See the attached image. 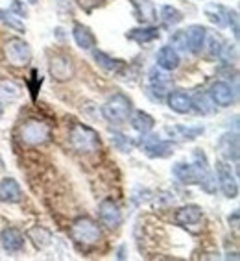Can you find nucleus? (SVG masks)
<instances>
[{"label": "nucleus", "mask_w": 240, "mask_h": 261, "mask_svg": "<svg viewBox=\"0 0 240 261\" xmlns=\"http://www.w3.org/2000/svg\"><path fill=\"white\" fill-rule=\"evenodd\" d=\"M0 243L6 252H19L24 248V236L17 228H4L0 231Z\"/></svg>", "instance_id": "dca6fc26"}, {"label": "nucleus", "mask_w": 240, "mask_h": 261, "mask_svg": "<svg viewBox=\"0 0 240 261\" xmlns=\"http://www.w3.org/2000/svg\"><path fill=\"white\" fill-rule=\"evenodd\" d=\"M70 145L80 154H93L100 148V136L87 124H74L70 128Z\"/></svg>", "instance_id": "7ed1b4c3"}, {"label": "nucleus", "mask_w": 240, "mask_h": 261, "mask_svg": "<svg viewBox=\"0 0 240 261\" xmlns=\"http://www.w3.org/2000/svg\"><path fill=\"white\" fill-rule=\"evenodd\" d=\"M131 111H133V104L124 93H115L102 106V115L111 124H124L130 119Z\"/></svg>", "instance_id": "f03ea898"}, {"label": "nucleus", "mask_w": 240, "mask_h": 261, "mask_svg": "<svg viewBox=\"0 0 240 261\" xmlns=\"http://www.w3.org/2000/svg\"><path fill=\"white\" fill-rule=\"evenodd\" d=\"M50 136H52L50 126L46 124V122L39 121V119H28V121H24L20 124L19 137L28 146L46 145L50 141Z\"/></svg>", "instance_id": "20e7f679"}, {"label": "nucleus", "mask_w": 240, "mask_h": 261, "mask_svg": "<svg viewBox=\"0 0 240 261\" xmlns=\"http://www.w3.org/2000/svg\"><path fill=\"white\" fill-rule=\"evenodd\" d=\"M128 39L135 41L139 45H148L152 41L159 39V28L155 26H140V28H133L128 32Z\"/></svg>", "instance_id": "b1692460"}, {"label": "nucleus", "mask_w": 240, "mask_h": 261, "mask_svg": "<svg viewBox=\"0 0 240 261\" xmlns=\"http://www.w3.org/2000/svg\"><path fill=\"white\" fill-rule=\"evenodd\" d=\"M179 63H181V58L174 46H161L159 52H157V67L159 69L170 72V70L177 69Z\"/></svg>", "instance_id": "a211bd4d"}, {"label": "nucleus", "mask_w": 240, "mask_h": 261, "mask_svg": "<svg viewBox=\"0 0 240 261\" xmlns=\"http://www.w3.org/2000/svg\"><path fill=\"white\" fill-rule=\"evenodd\" d=\"M201 217H203V210L196 204H189V206H183L175 211L174 221L179 226H192V224H198L201 221Z\"/></svg>", "instance_id": "4468645a"}, {"label": "nucleus", "mask_w": 240, "mask_h": 261, "mask_svg": "<svg viewBox=\"0 0 240 261\" xmlns=\"http://www.w3.org/2000/svg\"><path fill=\"white\" fill-rule=\"evenodd\" d=\"M218 150L225 161L238 165V134H224L218 141Z\"/></svg>", "instance_id": "f8f14e48"}, {"label": "nucleus", "mask_w": 240, "mask_h": 261, "mask_svg": "<svg viewBox=\"0 0 240 261\" xmlns=\"http://www.w3.org/2000/svg\"><path fill=\"white\" fill-rule=\"evenodd\" d=\"M72 37H74V43L80 46L81 50H93V48H96V37L91 32L89 26L76 22L74 28H72Z\"/></svg>", "instance_id": "f3484780"}, {"label": "nucleus", "mask_w": 240, "mask_h": 261, "mask_svg": "<svg viewBox=\"0 0 240 261\" xmlns=\"http://www.w3.org/2000/svg\"><path fill=\"white\" fill-rule=\"evenodd\" d=\"M130 122H131V126H133V130L139 132L140 136H146V134H150V132L154 130V126H155L154 117H152L150 113L142 111V110L131 111Z\"/></svg>", "instance_id": "aec40b11"}, {"label": "nucleus", "mask_w": 240, "mask_h": 261, "mask_svg": "<svg viewBox=\"0 0 240 261\" xmlns=\"http://www.w3.org/2000/svg\"><path fill=\"white\" fill-rule=\"evenodd\" d=\"M203 13H205L207 19L216 24L218 28H225L227 26V17H229V10L222 4H215V2H209L203 8Z\"/></svg>", "instance_id": "412c9836"}, {"label": "nucleus", "mask_w": 240, "mask_h": 261, "mask_svg": "<svg viewBox=\"0 0 240 261\" xmlns=\"http://www.w3.org/2000/svg\"><path fill=\"white\" fill-rule=\"evenodd\" d=\"M148 80H150V87H157V89H165L168 86V76H166V70L159 69L155 65L148 74Z\"/></svg>", "instance_id": "c756f323"}, {"label": "nucleus", "mask_w": 240, "mask_h": 261, "mask_svg": "<svg viewBox=\"0 0 240 261\" xmlns=\"http://www.w3.org/2000/svg\"><path fill=\"white\" fill-rule=\"evenodd\" d=\"M161 20H163V24L172 28V26H177L183 20V13H181L177 8L170 4H165L161 6Z\"/></svg>", "instance_id": "cd10ccee"}, {"label": "nucleus", "mask_w": 240, "mask_h": 261, "mask_svg": "<svg viewBox=\"0 0 240 261\" xmlns=\"http://www.w3.org/2000/svg\"><path fill=\"white\" fill-rule=\"evenodd\" d=\"M104 4V0H80V6L81 10L85 11H93L95 8H98V6Z\"/></svg>", "instance_id": "4c0bfd02"}, {"label": "nucleus", "mask_w": 240, "mask_h": 261, "mask_svg": "<svg viewBox=\"0 0 240 261\" xmlns=\"http://www.w3.org/2000/svg\"><path fill=\"white\" fill-rule=\"evenodd\" d=\"M229 224H233V228H238V210H235L233 217L229 215Z\"/></svg>", "instance_id": "58836bf2"}, {"label": "nucleus", "mask_w": 240, "mask_h": 261, "mask_svg": "<svg viewBox=\"0 0 240 261\" xmlns=\"http://www.w3.org/2000/svg\"><path fill=\"white\" fill-rule=\"evenodd\" d=\"M190 108L198 115H213L216 111V104L211 100L209 93H196L194 96H190Z\"/></svg>", "instance_id": "5701e85b"}, {"label": "nucleus", "mask_w": 240, "mask_h": 261, "mask_svg": "<svg viewBox=\"0 0 240 261\" xmlns=\"http://www.w3.org/2000/svg\"><path fill=\"white\" fill-rule=\"evenodd\" d=\"M203 46H207V52H209L211 58H218V56H220V52H222V46H224V39H222L220 35L207 34L205 45H203Z\"/></svg>", "instance_id": "7c9ffc66"}, {"label": "nucleus", "mask_w": 240, "mask_h": 261, "mask_svg": "<svg viewBox=\"0 0 240 261\" xmlns=\"http://www.w3.org/2000/svg\"><path fill=\"white\" fill-rule=\"evenodd\" d=\"M227 26L233 28V35H235V39H238V13L235 10L229 11V17H227Z\"/></svg>", "instance_id": "c9c22d12"}, {"label": "nucleus", "mask_w": 240, "mask_h": 261, "mask_svg": "<svg viewBox=\"0 0 240 261\" xmlns=\"http://www.w3.org/2000/svg\"><path fill=\"white\" fill-rule=\"evenodd\" d=\"M10 10H11V13H13V15L22 17V19L28 15V8H26V2H22V0H11Z\"/></svg>", "instance_id": "72a5a7b5"}, {"label": "nucleus", "mask_w": 240, "mask_h": 261, "mask_svg": "<svg viewBox=\"0 0 240 261\" xmlns=\"http://www.w3.org/2000/svg\"><path fill=\"white\" fill-rule=\"evenodd\" d=\"M172 174L181 181V184H187V186H192V184H198V174H196L192 163H187V161H177L174 167H172Z\"/></svg>", "instance_id": "393cba45"}, {"label": "nucleus", "mask_w": 240, "mask_h": 261, "mask_svg": "<svg viewBox=\"0 0 240 261\" xmlns=\"http://www.w3.org/2000/svg\"><path fill=\"white\" fill-rule=\"evenodd\" d=\"M93 60L96 61V65L102 67V69L107 70V72H118V70L124 69V65H126L122 60L111 58L109 54H105V52H102V50H96V48H93Z\"/></svg>", "instance_id": "a878e982"}, {"label": "nucleus", "mask_w": 240, "mask_h": 261, "mask_svg": "<svg viewBox=\"0 0 240 261\" xmlns=\"http://www.w3.org/2000/svg\"><path fill=\"white\" fill-rule=\"evenodd\" d=\"M209 96L216 106H220V108H229V106L235 102L236 93L227 82L218 80L209 87Z\"/></svg>", "instance_id": "1a4fd4ad"}, {"label": "nucleus", "mask_w": 240, "mask_h": 261, "mask_svg": "<svg viewBox=\"0 0 240 261\" xmlns=\"http://www.w3.org/2000/svg\"><path fill=\"white\" fill-rule=\"evenodd\" d=\"M4 169V160H2V156H0V171Z\"/></svg>", "instance_id": "ea45409f"}, {"label": "nucleus", "mask_w": 240, "mask_h": 261, "mask_svg": "<svg viewBox=\"0 0 240 261\" xmlns=\"http://www.w3.org/2000/svg\"><path fill=\"white\" fill-rule=\"evenodd\" d=\"M50 74L57 82H67L74 74V65L70 61L69 56L65 54H55L50 58Z\"/></svg>", "instance_id": "9d476101"}, {"label": "nucleus", "mask_w": 240, "mask_h": 261, "mask_svg": "<svg viewBox=\"0 0 240 261\" xmlns=\"http://www.w3.org/2000/svg\"><path fill=\"white\" fill-rule=\"evenodd\" d=\"M98 217L100 222L109 230H116L122 224V211L113 198H104L98 206Z\"/></svg>", "instance_id": "6e6552de"}, {"label": "nucleus", "mask_w": 240, "mask_h": 261, "mask_svg": "<svg viewBox=\"0 0 240 261\" xmlns=\"http://www.w3.org/2000/svg\"><path fill=\"white\" fill-rule=\"evenodd\" d=\"M0 20H2L4 24L11 26V28H15V30H19V32L24 30V24L20 22V19H17V15L10 13L8 10H0Z\"/></svg>", "instance_id": "473e14b6"}, {"label": "nucleus", "mask_w": 240, "mask_h": 261, "mask_svg": "<svg viewBox=\"0 0 240 261\" xmlns=\"http://www.w3.org/2000/svg\"><path fill=\"white\" fill-rule=\"evenodd\" d=\"M166 104L177 115H185V113L192 111V108H190V95H187L183 91H172V93H168L166 95Z\"/></svg>", "instance_id": "6ab92c4d"}, {"label": "nucleus", "mask_w": 240, "mask_h": 261, "mask_svg": "<svg viewBox=\"0 0 240 261\" xmlns=\"http://www.w3.org/2000/svg\"><path fill=\"white\" fill-rule=\"evenodd\" d=\"M142 152L152 160H161V158H168L174 152V143L172 139H163L159 136H148L139 143Z\"/></svg>", "instance_id": "423d86ee"}, {"label": "nucleus", "mask_w": 240, "mask_h": 261, "mask_svg": "<svg viewBox=\"0 0 240 261\" xmlns=\"http://www.w3.org/2000/svg\"><path fill=\"white\" fill-rule=\"evenodd\" d=\"M165 132L168 134L170 139L175 141H194L203 134V126H183V124H175V126H166Z\"/></svg>", "instance_id": "2eb2a0df"}, {"label": "nucleus", "mask_w": 240, "mask_h": 261, "mask_svg": "<svg viewBox=\"0 0 240 261\" xmlns=\"http://www.w3.org/2000/svg\"><path fill=\"white\" fill-rule=\"evenodd\" d=\"M170 43L174 48H181V50H187V37H185V30L175 32L170 37Z\"/></svg>", "instance_id": "f704fd0d"}, {"label": "nucleus", "mask_w": 240, "mask_h": 261, "mask_svg": "<svg viewBox=\"0 0 240 261\" xmlns=\"http://www.w3.org/2000/svg\"><path fill=\"white\" fill-rule=\"evenodd\" d=\"M216 181L220 186V191L227 198H236L238 196V181H236V174L231 171L229 163L216 161Z\"/></svg>", "instance_id": "0eeeda50"}, {"label": "nucleus", "mask_w": 240, "mask_h": 261, "mask_svg": "<svg viewBox=\"0 0 240 261\" xmlns=\"http://www.w3.org/2000/svg\"><path fill=\"white\" fill-rule=\"evenodd\" d=\"M133 10L137 19L144 24H152L154 20H157V10L152 0H133Z\"/></svg>", "instance_id": "4be33fe9"}, {"label": "nucleus", "mask_w": 240, "mask_h": 261, "mask_svg": "<svg viewBox=\"0 0 240 261\" xmlns=\"http://www.w3.org/2000/svg\"><path fill=\"white\" fill-rule=\"evenodd\" d=\"M28 2H30V4H34V2H35V0H28Z\"/></svg>", "instance_id": "a19ab883"}, {"label": "nucleus", "mask_w": 240, "mask_h": 261, "mask_svg": "<svg viewBox=\"0 0 240 261\" xmlns=\"http://www.w3.org/2000/svg\"><path fill=\"white\" fill-rule=\"evenodd\" d=\"M28 236H30V239L35 243L37 246H46L48 243H50V233L45 230V228H32L30 231H28Z\"/></svg>", "instance_id": "2f4dec72"}, {"label": "nucleus", "mask_w": 240, "mask_h": 261, "mask_svg": "<svg viewBox=\"0 0 240 261\" xmlns=\"http://www.w3.org/2000/svg\"><path fill=\"white\" fill-rule=\"evenodd\" d=\"M20 96V87L13 80H0V102H15Z\"/></svg>", "instance_id": "c85d7f7f"}, {"label": "nucleus", "mask_w": 240, "mask_h": 261, "mask_svg": "<svg viewBox=\"0 0 240 261\" xmlns=\"http://www.w3.org/2000/svg\"><path fill=\"white\" fill-rule=\"evenodd\" d=\"M207 28L201 24H192L185 30L187 37V50L192 52V54H200L203 48H205V37H207Z\"/></svg>", "instance_id": "9b49d317"}, {"label": "nucleus", "mask_w": 240, "mask_h": 261, "mask_svg": "<svg viewBox=\"0 0 240 261\" xmlns=\"http://www.w3.org/2000/svg\"><path fill=\"white\" fill-rule=\"evenodd\" d=\"M111 143L118 152H133L135 146H139V141H135L133 137L126 136V134H120V132H113L111 134Z\"/></svg>", "instance_id": "bb28decb"}, {"label": "nucleus", "mask_w": 240, "mask_h": 261, "mask_svg": "<svg viewBox=\"0 0 240 261\" xmlns=\"http://www.w3.org/2000/svg\"><path fill=\"white\" fill-rule=\"evenodd\" d=\"M6 60L13 67H24L32 61V48L24 39L20 37H11L4 45Z\"/></svg>", "instance_id": "39448f33"}, {"label": "nucleus", "mask_w": 240, "mask_h": 261, "mask_svg": "<svg viewBox=\"0 0 240 261\" xmlns=\"http://www.w3.org/2000/svg\"><path fill=\"white\" fill-rule=\"evenodd\" d=\"M0 115H2V108H0Z\"/></svg>", "instance_id": "79ce46f5"}, {"label": "nucleus", "mask_w": 240, "mask_h": 261, "mask_svg": "<svg viewBox=\"0 0 240 261\" xmlns=\"http://www.w3.org/2000/svg\"><path fill=\"white\" fill-rule=\"evenodd\" d=\"M32 78L34 80L30 82V93H32V98L35 100V96H37V91H39V87H41V76L37 78V72H32Z\"/></svg>", "instance_id": "e433bc0d"}, {"label": "nucleus", "mask_w": 240, "mask_h": 261, "mask_svg": "<svg viewBox=\"0 0 240 261\" xmlns=\"http://www.w3.org/2000/svg\"><path fill=\"white\" fill-rule=\"evenodd\" d=\"M22 200V189L15 178H4L0 180V202L6 204H17Z\"/></svg>", "instance_id": "ddd939ff"}, {"label": "nucleus", "mask_w": 240, "mask_h": 261, "mask_svg": "<svg viewBox=\"0 0 240 261\" xmlns=\"http://www.w3.org/2000/svg\"><path fill=\"white\" fill-rule=\"evenodd\" d=\"M70 239L78 246L93 248V246H96L102 241L100 226L93 219H89V217H80L70 226Z\"/></svg>", "instance_id": "f257e3e1"}]
</instances>
